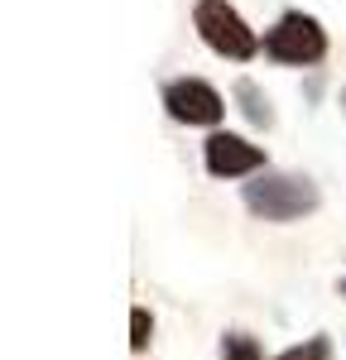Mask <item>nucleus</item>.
<instances>
[{"mask_svg":"<svg viewBox=\"0 0 346 360\" xmlns=\"http://www.w3.org/2000/svg\"><path fill=\"white\" fill-rule=\"evenodd\" d=\"M193 29H198V39L212 53L231 58V63H250V58L264 49L260 34L241 20V10H236L231 0H198V5H193Z\"/></svg>","mask_w":346,"mask_h":360,"instance_id":"f03ea898","label":"nucleus"},{"mask_svg":"<svg viewBox=\"0 0 346 360\" xmlns=\"http://www.w3.org/2000/svg\"><path fill=\"white\" fill-rule=\"evenodd\" d=\"M149 341H154V317H149V307H135L130 312V351L140 356V351H149Z\"/></svg>","mask_w":346,"mask_h":360,"instance_id":"1a4fd4ad","label":"nucleus"},{"mask_svg":"<svg viewBox=\"0 0 346 360\" xmlns=\"http://www.w3.org/2000/svg\"><path fill=\"white\" fill-rule=\"evenodd\" d=\"M264 53L274 63H288V68H313L327 58V29L303 10H288L264 29Z\"/></svg>","mask_w":346,"mask_h":360,"instance_id":"7ed1b4c3","label":"nucleus"},{"mask_svg":"<svg viewBox=\"0 0 346 360\" xmlns=\"http://www.w3.org/2000/svg\"><path fill=\"white\" fill-rule=\"evenodd\" d=\"M202 164L212 178H255L264 168V149L250 144L245 135H231V130H212L202 144Z\"/></svg>","mask_w":346,"mask_h":360,"instance_id":"39448f33","label":"nucleus"},{"mask_svg":"<svg viewBox=\"0 0 346 360\" xmlns=\"http://www.w3.org/2000/svg\"><path fill=\"white\" fill-rule=\"evenodd\" d=\"M342 115H346V86H342Z\"/></svg>","mask_w":346,"mask_h":360,"instance_id":"9d476101","label":"nucleus"},{"mask_svg":"<svg viewBox=\"0 0 346 360\" xmlns=\"http://www.w3.org/2000/svg\"><path fill=\"white\" fill-rule=\"evenodd\" d=\"M236 101H241V115H245V120H250L255 130H269V125H274L269 96H264V91H260L250 77H241V82H236Z\"/></svg>","mask_w":346,"mask_h":360,"instance_id":"423d86ee","label":"nucleus"},{"mask_svg":"<svg viewBox=\"0 0 346 360\" xmlns=\"http://www.w3.org/2000/svg\"><path fill=\"white\" fill-rule=\"evenodd\" d=\"M274 360H332V341H327V336H308V341H298V346L279 351Z\"/></svg>","mask_w":346,"mask_h":360,"instance_id":"6e6552de","label":"nucleus"},{"mask_svg":"<svg viewBox=\"0 0 346 360\" xmlns=\"http://www.w3.org/2000/svg\"><path fill=\"white\" fill-rule=\"evenodd\" d=\"M164 111L178 120V125H202V130H217L222 115H226V101L222 91L202 77H173L164 86Z\"/></svg>","mask_w":346,"mask_h":360,"instance_id":"20e7f679","label":"nucleus"},{"mask_svg":"<svg viewBox=\"0 0 346 360\" xmlns=\"http://www.w3.org/2000/svg\"><path fill=\"white\" fill-rule=\"evenodd\" d=\"M222 360H264V351L250 332H226L222 336Z\"/></svg>","mask_w":346,"mask_h":360,"instance_id":"0eeeda50","label":"nucleus"},{"mask_svg":"<svg viewBox=\"0 0 346 360\" xmlns=\"http://www.w3.org/2000/svg\"><path fill=\"white\" fill-rule=\"evenodd\" d=\"M241 202L245 212L260 217V221H274V226H288V221H303L322 207V193L308 173H255L245 188H241Z\"/></svg>","mask_w":346,"mask_h":360,"instance_id":"f257e3e1","label":"nucleus"},{"mask_svg":"<svg viewBox=\"0 0 346 360\" xmlns=\"http://www.w3.org/2000/svg\"><path fill=\"white\" fill-rule=\"evenodd\" d=\"M342 298H346V278H342Z\"/></svg>","mask_w":346,"mask_h":360,"instance_id":"9b49d317","label":"nucleus"}]
</instances>
